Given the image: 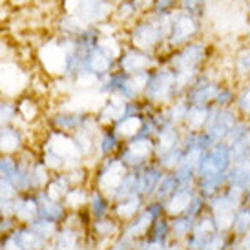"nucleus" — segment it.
<instances>
[{
    "label": "nucleus",
    "instance_id": "f257e3e1",
    "mask_svg": "<svg viewBox=\"0 0 250 250\" xmlns=\"http://www.w3.org/2000/svg\"><path fill=\"white\" fill-rule=\"evenodd\" d=\"M31 71L19 59L0 61V97L19 99L29 88Z\"/></svg>",
    "mask_w": 250,
    "mask_h": 250
},
{
    "label": "nucleus",
    "instance_id": "f03ea898",
    "mask_svg": "<svg viewBox=\"0 0 250 250\" xmlns=\"http://www.w3.org/2000/svg\"><path fill=\"white\" fill-rule=\"evenodd\" d=\"M35 61L39 64V70L49 79H59V77H66L68 73V64H70V57L62 49L55 39H48L44 41L37 48Z\"/></svg>",
    "mask_w": 250,
    "mask_h": 250
},
{
    "label": "nucleus",
    "instance_id": "7ed1b4c3",
    "mask_svg": "<svg viewBox=\"0 0 250 250\" xmlns=\"http://www.w3.org/2000/svg\"><path fill=\"white\" fill-rule=\"evenodd\" d=\"M130 170L126 168V165L119 159L117 155L113 157H104L95 165V170L91 172V188H97L101 192H104L110 197L117 187L123 183Z\"/></svg>",
    "mask_w": 250,
    "mask_h": 250
},
{
    "label": "nucleus",
    "instance_id": "20e7f679",
    "mask_svg": "<svg viewBox=\"0 0 250 250\" xmlns=\"http://www.w3.org/2000/svg\"><path fill=\"white\" fill-rule=\"evenodd\" d=\"M117 157L125 163L128 170H139L155 159V143L152 137L137 135L123 143Z\"/></svg>",
    "mask_w": 250,
    "mask_h": 250
},
{
    "label": "nucleus",
    "instance_id": "39448f33",
    "mask_svg": "<svg viewBox=\"0 0 250 250\" xmlns=\"http://www.w3.org/2000/svg\"><path fill=\"white\" fill-rule=\"evenodd\" d=\"M49 247L51 250H91V237L88 236V229L61 225Z\"/></svg>",
    "mask_w": 250,
    "mask_h": 250
},
{
    "label": "nucleus",
    "instance_id": "423d86ee",
    "mask_svg": "<svg viewBox=\"0 0 250 250\" xmlns=\"http://www.w3.org/2000/svg\"><path fill=\"white\" fill-rule=\"evenodd\" d=\"M15 108H17V121L15 125L22 128H31L37 123H41L44 117V99L35 97L33 93H22L19 99H15Z\"/></svg>",
    "mask_w": 250,
    "mask_h": 250
},
{
    "label": "nucleus",
    "instance_id": "0eeeda50",
    "mask_svg": "<svg viewBox=\"0 0 250 250\" xmlns=\"http://www.w3.org/2000/svg\"><path fill=\"white\" fill-rule=\"evenodd\" d=\"M29 128H22L17 125H7L0 128V155H19L28 148V132Z\"/></svg>",
    "mask_w": 250,
    "mask_h": 250
},
{
    "label": "nucleus",
    "instance_id": "6e6552de",
    "mask_svg": "<svg viewBox=\"0 0 250 250\" xmlns=\"http://www.w3.org/2000/svg\"><path fill=\"white\" fill-rule=\"evenodd\" d=\"M13 217L19 225H31L39 217V201L35 194H19L11 201Z\"/></svg>",
    "mask_w": 250,
    "mask_h": 250
},
{
    "label": "nucleus",
    "instance_id": "1a4fd4ad",
    "mask_svg": "<svg viewBox=\"0 0 250 250\" xmlns=\"http://www.w3.org/2000/svg\"><path fill=\"white\" fill-rule=\"evenodd\" d=\"M121 229H123V225L113 215H106L101 219H91V223L88 225V236L91 237V241L110 243L113 237L121 234Z\"/></svg>",
    "mask_w": 250,
    "mask_h": 250
},
{
    "label": "nucleus",
    "instance_id": "9d476101",
    "mask_svg": "<svg viewBox=\"0 0 250 250\" xmlns=\"http://www.w3.org/2000/svg\"><path fill=\"white\" fill-rule=\"evenodd\" d=\"M194 195H195L194 185H179V188L175 190L174 194L163 203V207H165V215H168V217H175V215L185 214Z\"/></svg>",
    "mask_w": 250,
    "mask_h": 250
},
{
    "label": "nucleus",
    "instance_id": "9b49d317",
    "mask_svg": "<svg viewBox=\"0 0 250 250\" xmlns=\"http://www.w3.org/2000/svg\"><path fill=\"white\" fill-rule=\"evenodd\" d=\"M146 199L139 194H133L130 197H125L121 201L111 203V215L117 219L121 225L128 223L130 219H133L135 215L139 214L143 207H145Z\"/></svg>",
    "mask_w": 250,
    "mask_h": 250
},
{
    "label": "nucleus",
    "instance_id": "f8f14e48",
    "mask_svg": "<svg viewBox=\"0 0 250 250\" xmlns=\"http://www.w3.org/2000/svg\"><path fill=\"white\" fill-rule=\"evenodd\" d=\"M11 239L19 245L22 250H48L49 241L39 236L29 225H19L11 234Z\"/></svg>",
    "mask_w": 250,
    "mask_h": 250
},
{
    "label": "nucleus",
    "instance_id": "ddd939ff",
    "mask_svg": "<svg viewBox=\"0 0 250 250\" xmlns=\"http://www.w3.org/2000/svg\"><path fill=\"white\" fill-rule=\"evenodd\" d=\"M35 195H37V201H39V217L53 221L57 225H62V221L66 219V215H68V208L64 207V203L49 199L48 195L44 194V190L35 192Z\"/></svg>",
    "mask_w": 250,
    "mask_h": 250
},
{
    "label": "nucleus",
    "instance_id": "4468645a",
    "mask_svg": "<svg viewBox=\"0 0 250 250\" xmlns=\"http://www.w3.org/2000/svg\"><path fill=\"white\" fill-rule=\"evenodd\" d=\"M86 212L90 214L91 219H101V217L111 215V199L104 192H101L97 188H91L90 199L86 205Z\"/></svg>",
    "mask_w": 250,
    "mask_h": 250
},
{
    "label": "nucleus",
    "instance_id": "2eb2a0df",
    "mask_svg": "<svg viewBox=\"0 0 250 250\" xmlns=\"http://www.w3.org/2000/svg\"><path fill=\"white\" fill-rule=\"evenodd\" d=\"M90 190L91 187H71L62 199L64 207L70 212L84 210L88 205V199H90Z\"/></svg>",
    "mask_w": 250,
    "mask_h": 250
},
{
    "label": "nucleus",
    "instance_id": "dca6fc26",
    "mask_svg": "<svg viewBox=\"0 0 250 250\" xmlns=\"http://www.w3.org/2000/svg\"><path fill=\"white\" fill-rule=\"evenodd\" d=\"M145 239L150 241H157V243H168L172 239V232H170V217L168 215H161L152 223V227L148 230V236Z\"/></svg>",
    "mask_w": 250,
    "mask_h": 250
},
{
    "label": "nucleus",
    "instance_id": "f3484780",
    "mask_svg": "<svg viewBox=\"0 0 250 250\" xmlns=\"http://www.w3.org/2000/svg\"><path fill=\"white\" fill-rule=\"evenodd\" d=\"M194 221L192 217H188L187 214L175 215V217H170V232H172V239L175 241H185L190 232L194 229Z\"/></svg>",
    "mask_w": 250,
    "mask_h": 250
},
{
    "label": "nucleus",
    "instance_id": "a211bd4d",
    "mask_svg": "<svg viewBox=\"0 0 250 250\" xmlns=\"http://www.w3.org/2000/svg\"><path fill=\"white\" fill-rule=\"evenodd\" d=\"M249 230H250V205H241L234 212V221H232L230 234L236 237H243L249 234Z\"/></svg>",
    "mask_w": 250,
    "mask_h": 250
},
{
    "label": "nucleus",
    "instance_id": "6ab92c4d",
    "mask_svg": "<svg viewBox=\"0 0 250 250\" xmlns=\"http://www.w3.org/2000/svg\"><path fill=\"white\" fill-rule=\"evenodd\" d=\"M29 227L35 230L39 236H42L44 239L51 241V239L55 237L57 230H59L61 225H57V223H53V221H48V219H42V217H37L35 221L31 223Z\"/></svg>",
    "mask_w": 250,
    "mask_h": 250
},
{
    "label": "nucleus",
    "instance_id": "aec40b11",
    "mask_svg": "<svg viewBox=\"0 0 250 250\" xmlns=\"http://www.w3.org/2000/svg\"><path fill=\"white\" fill-rule=\"evenodd\" d=\"M194 33V24L188 17H181L177 24L174 26V41L177 39V42L187 41L188 37Z\"/></svg>",
    "mask_w": 250,
    "mask_h": 250
},
{
    "label": "nucleus",
    "instance_id": "412c9836",
    "mask_svg": "<svg viewBox=\"0 0 250 250\" xmlns=\"http://www.w3.org/2000/svg\"><path fill=\"white\" fill-rule=\"evenodd\" d=\"M135 249H137V241L121 232L117 237L111 239L106 250H135Z\"/></svg>",
    "mask_w": 250,
    "mask_h": 250
},
{
    "label": "nucleus",
    "instance_id": "4be33fe9",
    "mask_svg": "<svg viewBox=\"0 0 250 250\" xmlns=\"http://www.w3.org/2000/svg\"><path fill=\"white\" fill-rule=\"evenodd\" d=\"M19 195V190L15 188L9 177H0V199L2 201H11Z\"/></svg>",
    "mask_w": 250,
    "mask_h": 250
},
{
    "label": "nucleus",
    "instance_id": "5701e85b",
    "mask_svg": "<svg viewBox=\"0 0 250 250\" xmlns=\"http://www.w3.org/2000/svg\"><path fill=\"white\" fill-rule=\"evenodd\" d=\"M17 227H19V223L13 215H0V239L11 236Z\"/></svg>",
    "mask_w": 250,
    "mask_h": 250
},
{
    "label": "nucleus",
    "instance_id": "b1692460",
    "mask_svg": "<svg viewBox=\"0 0 250 250\" xmlns=\"http://www.w3.org/2000/svg\"><path fill=\"white\" fill-rule=\"evenodd\" d=\"M237 110H239V113L243 117H250V88L239 95V99H237Z\"/></svg>",
    "mask_w": 250,
    "mask_h": 250
},
{
    "label": "nucleus",
    "instance_id": "393cba45",
    "mask_svg": "<svg viewBox=\"0 0 250 250\" xmlns=\"http://www.w3.org/2000/svg\"><path fill=\"white\" fill-rule=\"evenodd\" d=\"M135 250H168V243H157V241H150V239H141V241H137V249Z\"/></svg>",
    "mask_w": 250,
    "mask_h": 250
},
{
    "label": "nucleus",
    "instance_id": "a878e982",
    "mask_svg": "<svg viewBox=\"0 0 250 250\" xmlns=\"http://www.w3.org/2000/svg\"><path fill=\"white\" fill-rule=\"evenodd\" d=\"M245 141H247V145L250 148V128H247V133H245Z\"/></svg>",
    "mask_w": 250,
    "mask_h": 250
}]
</instances>
